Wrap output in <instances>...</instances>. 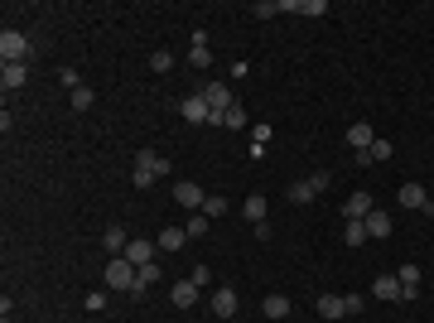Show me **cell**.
<instances>
[{
    "mask_svg": "<svg viewBox=\"0 0 434 323\" xmlns=\"http://www.w3.org/2000/svg\"><path fill=\"white\" fill-rule=\"evenodd\" d=\"M102 246H106L111 256H126V246H130V236H126V227H116V222H111V227L102 232Z\"/></svg>",
    "mask_w": 434,
    "mask_h": 323,
    "instance_id": "12",
    "label": "cell"
},
{
    "mask_svg": "<svg viewBox=\"0 0 434 323\" xmlns=\"http://www.w3.org/2000/svg\"><path fill=\"white\" fill-rule=\"evenodd\" d=\"M92 102H97V92H92V87H87V82H82V87H78V92H73V111H87V107H92Z\"/></svg>",
    "mask_w": 434,
    "mask_h": 323,
    "instance_id": "27",
    "label": "cell"
},
{
    "mask_svg": "<svg viewBox=\"0 0 434 323\" xmlns=\"http://www.w3.org/2000/svg\"><path fill=\"white\" fill-rule=\"evenodd\" d=\"M150 68H155V73H169V68H174V54H169V49L150 54Z\"/></svg>",
    "mask_w": 434,
    "mask_h": 323,
    "instance_id": "28",
    "label": "cell"
},
{
    "mask_svg": "<svg viewBox=\"0 0 434 323\" xmlns=\"http://www.w3.org/2000/svg\"><path fill=\"white\" fill-rule=\"evenodd\" d=\"M314 198H319V193H314V183H309V179L290 183V203H299V208H304V203H314Z\"/></svg>",
    "mask_w": 434,
    "mask_h": 323,
    "instance_id": "22",
    "label": "cell"
},
{
    "mask_svg": "<svg viewBox=\"0 0 434 323\" xmlns=\"http://www.w3.org/2000/svg\"><path fill=\"white\" fill-rule=\"evenodd\" d=\"M372 140H376V131H372L367 121H357V126H347V145H352V150H372Z\"/></svg>",
    "mask_w": 434,
    "mask_h": 323,
    "instance_id": "15",
    "label": "cell"
},
{
    "mask_svg": "<svg viewBox=\"0 0 434 323\" xmlns=\"http://www.w3.org/2000/svg\"><path fill=\"white\" fill-rule=\"evenodd\" d=\"M102 280H106V289H130V294H140V265H130L126 256H111L106 270H102Z\"/></svg>",
    "mask_w": 434,
    "mask_h": 323,
    "instance_id": "1",
    "label": "cell"
},
{
    "mask_svg": "<svg viewBox=\"0 0 434 323\" xmlns=\"http://www.w3.org/2000/svg\"><path fill=\"white\" fill-rule=\"evenodd\" d=\"M169 299H174V309H193V304H198V285H193V280H179V285L169 289Z\"/></svg>",
    "mask_w": 434,
    "mask_h": 323,
    "instance_id": "14",
    "label": "cell"
},
{
    "mask_svg": "<svg viewBox=\"0 0 434 323\" xmlns=\"http://www.w3.org/2000/svg\"><path fill=\"white\" fill-rule=\"evenodd\" d=\"M343 309H347V318H357L362 313V294H343Z\"/></svg>",
    "mask_w": 434,
    "mask_h": 323,
    "instance_id": "37",
    "label": "cell"
},
{
    "mask_svg": "<svg viewBox=\"0 0 434 323\" xmlns=\"http://www.w3.org/2000/svg\"><path fill=\"white\" fill-rule=\"evenodd\" d=\"M164 174H169V159H164V155H155V150H140V155H135V174H130L135 188H150V183L164 179Z\"/></svg>",
    "mask_w": 434,
    "mask_h": 323,
    "instance_id": "2",
    "label": "cell"
},
{
    "mask_svg": "<svg viewBox=\"0 0 434 323\" xmlns=\"http://www.w3.org/2000/svg\"><path fill=\"white\" fill-rule=\"evenodd\" d=\"M266 208H271V203H266V198H261V193H251V198H247V203H242V217H247V222H251V227H256V222H266Z\"/></svg>",
    "mask_w": 434,
    "mask_h": 323,
    "instance_id": "17",
    "label": "cell"
},
{
    "mask_svg": "<svg viewBox=\"0 0 434 323\" xmlns=\"http://www.w3.org/2000/svg\"><path fill=\"white\" fill-rule=\"evenodd\" d=\"M183 241H188V232H183V227H164V236H159V246H164V251H179Z\"/></svg>",
    "mask_w": 434,
    "mask_h": 323,
    "instance_id": "24",
    "label": "cell"
},
{
    "mask_svg": "<svg viewBox=\"0 0 434 323\" xmlns=\"http://www.w3.org/2000/svg\"><path fill=\"white\" fill-rule=\"evenodd\" d=\"M319 313H323L328 323H338V318H347V309H343V294H319Z\"/></svg>",
    "mask_w": 434,
    "mask_h": 323,
    "instance_id": "16",
    "label": "cell"
},
{
    "mask_svg": "<svg viewBox=\"0 0 434 323\" xmlns=\"http://www.w3.org/2000/svg\"><path fill=\"white\" fill-rule=\"evenodd\" d=\"M207 222H212V217H203V212H193V217H188V227H183V232H188V236H203V232H207Z\"/></svg>",
    "mask_w": 434,
    "mask_h": 323,
    "instance_id": "31",
    "label": "cell"
},
{
    "mask_svg": "<svg viewBox=\"0 0 434 323\" xmlns=\"http://www.w3.org/2000/svg\"><path fill=\"white\" fill-rule=\"evenodd\" d=\"M102 309H106V289H92L87 294V313H102Z\"/></svg>",
    "mask_w": 434,
    "mask_h": 323,
    "instance_id": "33",
    "label": "cell"
},
{
    "mask_svg": "<svg viewBox=\"0 0 434 323\" xmlns=\"http://www.w3.org/2000/svg\"><path fill=\"white\" fill-rule=\"evenodd\" d=\"M396 203H400V208H415V212H434V203H429V193H424L420 183H400V188H396Z\"/></svg>",
    "mask_w": 434,
    "mask_h": 323,
    "instance_id": "7",
    "label": "cell"
},
{
    "mask_svg": "<svg viewBox=\"0 0 434 323\" xmlns=\"http://www.w3.org/2000/svg\"><path fill=\"white\" fill-rule=\"evenodd\" d=\"M309 183H314V193H323V188H328V183H333V174H328V169H319V174H314V179H309Z\"/></svg>",
    "mask_w": 434,
    "mask_h": 323,
    "instance_id": "38",
    "label": "cell"
},
{
    "mask_svg": "<svg viewBox=\"0 0 434 323\" xmlns=\"http://www.w3.org/2000/svg\"><path fill=\"white\" fill-rule=\"evenodd\" d=\"M174 203H179V208H193V212H203L207 193H203V188H198L193 179H179V183H174Z\"/></svg>",
    "mask_w": 434,
    "mask_h": 323,
    "instance_id": "6",
    "label": "cell"
},
{
    "mask_svg": "<svg viewBox=\"0 0 434 323\" xmlns=\"http://www.w3.org/2000/svg\"><path fill=\"white\" fill-rule=\"evenodd\" d=\"M0 58H5V63H30V39L20 30H5V34H0Z\"/></svg>",
    "mask_w": 434,
    "mask_h": 323,
    "instance_id": "3",
    "label": "cell"
},
{
    "mask_svg": "<svg viewBox=\"0 0 434 323\" xmlns=\"http://www.w3.org/2000/svg\"><path fill=\"white\" fill-rule=\"evenodd\" d=\"M362 222H367V236H386V232H391V217H386L381 208H372Z\"/></svg>",
    "mask_w": 434,
    "mask_h": 323,
    "instance_id": "19",
    "label": "cell"
},
{
    "mask_svg": "<svg viewBox=\"0 0 434 323\" xmlns=\"http://www.w3.org/2000/svg\"><path fill=\"white\" fill-rule=\"evenodd\" d=\"M188 280L203 289V285H212V270H207V265H193V275H188Z\"/></svg>",
    "mask_w": 434,
    "mask_h": 323,
    "instance_id": "36",
    "label": "cell"
},
{
    "mask_svg": "<svg viewBox=\"0 0 434 323\" xmlns=\"http://www.w3.org/2000/svg\"><path fill=\"white\" fill-rule=\"evenodd\" d=\"M343 241H347V246H367V241H372V236H367V222H347V227H343Z\"/></svg>",
    "mask_w": 434,
    "mask_h": 323,
    "instance_id": "23",
    "label": "cell"
},
{
    "mask_svg": "<svg viewBox=\"0 0 434 323\" xmlns=\"http://www.w3.org/2000/svg\"><path fill=\"white\" fill-rule=\"evenodd\" d=\"M261 309H266V318H290V299L285 294H266Z\"/></svg>",
    "mask_w": 434,
    "mask_h": 323,
    "instance_id": "21",
    "label": "cell"
},
{
    "mask_svg": "<svg viewBox=\"0 0 434 323\" xmlns=\"http://www.w3.org/2000/svg\"><path fill=\"white\" fill-rule=\"evenodd\" d=\"M367 155H372V164H386V159H391V145H386V140H372Z\"/></svg>",
    "mask_w": 434,
    "mask_h": 323,
    "instance_id": "30",
    "label": "cell"
},
{
    "mask_svg": "<svg viewBox=\"0 0 434 323\" xmlns=\"http://www.w3.org/2000/svg\"><path fill=\"white\" fill-rule=\"evenodd\" d=\"M145 285H159V265H155V260L140 265V289H145Z\"/></svg>",
    "mask_w": 434,
    "mask_h": 323,
    "instance_id": "32",
    "label": "cell"
},
{
    "mask_svg": "<svg viewBox=\"0 0 434 323\" xmlns=\"http://www.w3.org/2000/svg\"><path fill=\"white\" fill-rule=\"evenodd\" d=\"M396 280H400L405 299H415V294H420V265H400V270H396Z\"/></svg>",
    "mask_w": 434,
    "mask_h": 323,
    "instance_id": "18",
    "label": "cell"
},
{
    "mask_svg": "<svg viewBox=\"0 0 434 323\" xmlns=\"http://www.w3.org/2000/svg\"><path fill=\"white\" fill-rule=\"evenodd\" d=\"M203 97H207L212 116H222V111H232V107H237V92H232L227 82H207V87H203Z\"/></svg>",
    "mask_w": 434,
    "mask_h": 323,
    "instance_id": "4",
    "label": "cell"
},
{
    "mask_svg": "<svg viewBox=\"0 0 434 323\" xmlns=\"http://www.w3.org/2000/svg\"><path fill=\"white\" fill-rule=\"evenodd\" d=\"M58 82H63V87H73V92L82 87V82H78V68H58Z\"/></svg>",
    "mask_w": 434,
    "mask_h": 323,
    "instance_id": "35",
    "label": "cell"
},
{
    "mask_svg": "<svg viewBox=\"0 0 434 323\" xmlns=\"http://www.w3.org/2000/svg\"><path fill=\"white\" fill-rule=\"evenodd\" d=\"M372 294H376V299H386V304H391V299H405V289H400V280H396V275H376V280H372Z\"/></svg>",
    "mask_w": 434,
    "mask_h": 323,
    "instance_id": "10",
    "label": "cell"
},
{
    "mask_svg": "<svg viewBox=\"0 0 434 323\" xmlns=\"http://www.w3.org/2000/svg\"><path fill=\"white\" fill-rule=\"evenodd\" d=\"M372 208H376V203H372V193H367V188H357V193L343 203V217H347V222H362Z\"/></svg>",
    "mask_w": 434,
    "mask_h": 323,
    "instance_id": "8",
    "label": "cell"
},
{
    "mask_svg": "<svg viewBox=\"0 0 434 323\" xmlns=\"http://www.w3.org/2000/svg\"><path fill=\"white\" fill-rule=\"evenodd\" d=\"M179 111H183V121H188V126H207V121H212V107H207V97H203V92L183 97V102H179Z\"/></svg>",
    "mask_w": 434,
    "mask_h": 323,
    "instance_id": "5",
    "label": "cell"
},
{
    "mask_svg": "<svg viewBox=\"0 0 434 323\" xmlns=\"http://www.w3.org/2000/svg\"><path fill=\"white\" fill-rule=\"evenodd\" d=\"M280 10H285V5H275V0H261V5H251L256 20H271V15H280Z\"/></svg>",
    "mask_w": 434,
    "mask_h": 323,
    "instance_id": "29",
    "label": "cell"
},
{
    "mask_svg": "<svg viewBox=\"0 0 434 323\" xmlns=\"http://www.w3.org/2000/svg\"><path fill=\"white\" fill-rule=\"evenodd\" d=\"M25 82H30V63H5V73H0V87L15 92V87H25Z\"/></svg>",
    "mask_w": 434,
    "mask_h": 323,
    "instance_id": "11",
    "label": "cell"
},
{
    "mask_svg": "<svg viewBox=\"0 0 434 323\" xmlns=\"http://www.w3.org/2000/svg\"><path fill=\"white\" fill-rule=\"evenodd\" d=\"M222 212H232V203H227V198H217V193H207V203H203V217H222Z\"/></svg>",
    "mask_w": 434,
    "mask_h": 323,
    "instance_id": "25",
    "label": "cell"
},
{
    "mask_svg": "<svg viewBox=\"0 0 434 323\" xmlns=\"http://www.w3.org/2000/svg\"><path fill=\"white\" fill-rule=\"evenodd\" d=\"M299 15H328L323 0H299Z\"/></svg>",
    "mask_w": 434,
    "mask_h": 323,
    "instance_id": "34",
    "label": "cell"
},
{
    "mask_svg": "<svg viewBox=\"0 0 434 323\" xmlns=\"http://www.w3.org/2000/svg\"><path fill=\"white\" fill-rule=\"evenodd\" d=\"M222 126H227V131H247V107H232V111H222Z\"/></svg>",
    "mask_w": 434,
    "mask_h": 323,
    "instance_id": "26",
    "label": "cell"
},
{
    "mask_svg": "<svg viewBox=\"0 0 434 323\" xmlns=\"http://www.w3.org/2000/svg\"><path fill=\"white\" fill-rule=\"evenodd\" d=\"M188 63H193V68H207V63H212V54H207V39H203V34H193V49H188Z\"/></svg>",
    "mask_w": 434,
    "mask_h": 323,
    "instance_id": "20",
    "label": "cell"
},
{
    "mask_svg": "<svg viewBox=\"0 0 434 323\" xmlns=\"http://www.w3.org/2000/svg\"><path fill=\"white\" fill-rule=\"evenodd\" d=\"M126 260H130V265H150V260H155V241H140V236H130V246H126Z\"/></svg>",
    "mask_w": 434,
    "mask_h": 323,
    "instance_id": "13",
    "label": "cell"
},
{
    "mask_svg": "<svg viewBox=\"0 0 434 323\" xmlns=\"http://www.w3.org/2000/svg\"><path fill=\"white\" fill-rule=\"evenodd\" d=\"M237 304H242V299H237V289H232V285L212 289V313H217V318H232V313H237Z\"/></svg>",
    "mask_w": 434,
    "mask_h": 323,
    "instance_id": "9",
    "label": "cell"
}]
</instances>
